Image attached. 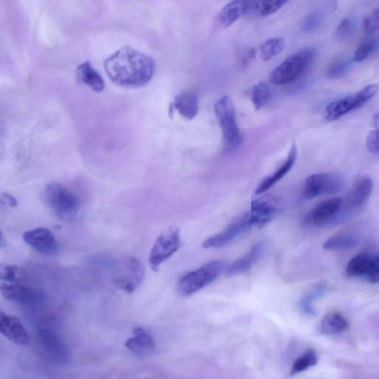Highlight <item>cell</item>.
<instances>
[{
	"label": "cell",
	"mask_w": 379,
	"mask_h": 379,
	"mask_svg": "<svg viewBox=\"0 0 379 379\" xmlns=\"http://www.w3.org/2000/svg\"><path fill=\"white\" fill-rule=\"evenodd\" d=\"M367 147L373 154L378 153V128L371 131L367 139Z\"/></svg>",
	"instance_id": "cell-38"
},
{
	"label": "cell",
	"mask_w": 379,
	"mask_h": 379,
	"mask_svg": "<svg viewBox=\"0 0 379 379\" xmlns=\"http://www.w3.org/2000/svg\"><path fill=\"white\" fill-rule=\"evenodd\" d=\"M348 328V321L339 312L326 314L319 324V332L326 336L344 332Z\"/></svg>",
	"instance_id": "cell-25"
},
{
	"label": "cell",
	"mask_w": 379,
	"mask_h": 379,
	"mask_svg": "<svg viewBox=\"0 0 379 379\" xmlns=\"http://www.w3.org/2000/svg\"><path fill=\"white\" fill-rule=\"evenodd\" d=\"M285 39L283 37H275L262 43L259 47L260 58L263 61H270L279 56L285 48Z\"/></svg>",
	"instance_id": "cell-27"
},
{
	"label": "cell",
	"mask_w": 379,
	"mask_h": 379,
	"mask_svg": "<svg viewBox=\"0 0 379 379\" xmlns=\"http://www.w3.org/2000/svg\"><path fill=\"white\" fill-rule=\"evenodd\" d=\"M44 196L48 206L57 213L72 215L79 209L78 198L60 183L54 182L49 184Z\"/></svg>",
	"instance_id": "cell-8"
},
{
	"label": "cell",
	"mask_w": 379,
	"mask_h": 379,
	"mask_svg": "<svg viewBox=\"0 0 379 379\" xmlns=\"http://www.w3.org/2000/svg\"><path fill=\"white\" fill-rule=\"evenodd\" d=\"M346 274L349 278H363L372 284L379 280V259L378 255L361 253L349 261Z\"/></svg>",
	"instance_id": "cell-10"
},
{
	"label": "cell",
	"mask_w": 379,
	"mask_h": 379,
	"mask_svg": "<svg viewBox=\"0 0 379 379\" xmlns=\"http://www.w3.org/2000/svg\"><path fill=\"white\" fill-rule=\"evenodd\" d=\"M27 276L25 271L18 266H0V280L18 283L25 280Z\"/></svg>",
	"instance_id": "cell-30"
},
{
	"label": "cell",
	"mask_w": 379,
	"mask_h": 379,
	"mask_svg": "<svg viewBox=\"0 0 379 379\" xmlns=\"http://www.w3.org/2000/svg\"><path fill=\"white\" fill-rule=\"evenodd\" d=\"M297 157V149L295 144H293L291 148L286 161L278 168L275 173L263 181L258 186L256 194H261L269 191V190L273 187L276 183H278L282 180L286 175L294 167Z\"/></svg>",
	"instance_id": "cell-20"
},
{
	"label": "cell",
	"mask_w": 379,
	"mask_h": 379,
	"mask_svg": "<svg viewBox=\"0 0 379 379\" xmlns=\"http://www.w3.org/2000/svg\"><path fill=\"white\" fill-rule=\"evenodd\" d=\"M360 241L357 233L346 230L337 233L325 242L323 247L327 251H344L354 249Z\"/></svg>",
	"instance_id": "cell-24"
},
{
	"label": "cell",
	"mask_w": 379,
	"mask_h": 379,
	"mask_svg": "<svg viewBox=\"0 0 379 379\" xmlns=\"http://www.w3.org/2000/svg\"><path fill=\"white\" fill-rule=\"evenodd\" d=\"M249 95L256 110H259L268 103L271 89L265 82H260L251 87Z\"/></svg>",
	"instance_id": "cell-28"
},
{
	"label": "cell",
	"mask_w": 379,
	"mask_h": 379,
	"mask_svg": "<svg viewBox=\"0 0 379 379\" xmlns=\"http://www.w3.org/2000/svg\"><path fill=\"white\" fill-rule=\"evenodd\" d=\"M340 198H332L320 202L305 216V223L316 227L330 224L337 220L342 207Z\"/></svg>",
	"instance_id": "cell-12"
},
{
	"label": "cell",
	"mask_w": 379,
	"mask_h": 379,
	"mask_svg": "<svg viewBox=\"0 0 379 379\" xmlns=\"http://www.w3.org/2000/svg\"><path fill=\"white\" fill-rule=\"evenodd\" d=\"M76 75L81 82L89 86L97 93H101L105 89V82L103 77L89 62H85L78 66L76 69Z\"/></svg>",
	"instance_id": "cell-23"
},
{
	"label": "cell",
	"mask_w": 379,
	"mask_h": 379,
	"mask_svg": "<svg viewBox=\"0 0 379 379\" xmlns=\"http://www.w3.org/2000/svg\"><path fill=\"white\" fill-rule=\"evenodd\" d=\"M373 189L372 180L368 177L356 179L346 199L348 211L359 210L367 203Z\"/></svg>",
	"instance_id": "cell-17"
},
{
	"label": "cell",
	"mask_w": 379,
	"mask_h": 379,
	"mask_svg": "<svg viewBox=\"0 0 379 379\" xmlns=\"http://www.w3.org/2000/svg\"><path fill=\"white\" fill-rule=\"evenodd\" d=\"M265 251V242H259L254 244L249 252L238 259L227 269L229 276L241 275L249 272L257 263Z\"/></svg>",
	"instance_id": "cell-19"
},
{
	"label": "cell",
	"mask_w": 379,
	"mask_h": 379,
	"mask_svg": "<svg viewBox=\"0 0 379 379\" xmlns=\"http://www.w3.org/2000/svg\"><path fill=\"white\" fill-rule=\"evenodd\" d=\"M182 245L180 230L170 228L165 230L156 240L149 256L152 269L157 271L163 262L176 253Z\"/></svg>",
	"instance_id": "cell-7"
},
{
	"label": "cell",
	"mask_w": 379,
	"mask_h": 379,
	"mask_svg": "<svg viewBox=\"0 0 379 379\" xmlns=\"http://www.w3.org/2000/svg\"><path fill=\"white\" fill-rule=\"evenodd\" d=\"M224 268L223 261L213 260L196 271L185 273L179 281V292L185 297L195 294L215 281Z\"/></svg>",
	"instance_id": "cell-3"
},
{
	"label": "cell",
	"mask_w": 379,
	"mask_h": 379,
	"mask_svg": "<svg viewBox=\"0 0 379 379\" xmlns=\"http://www.w3.org/2000/svg\"><path fill=\"white\" fill-rule=\"evenodd\" d=\"M251 228L249 213L244 214L232 220L223 231L204 242L202 247L204 249H221Z\"/></svg>",
	"instance_id": "cell-11"
},
{
	"label": "cell",
	"mask_w": 379,
	"mask_h": 379,
	"mask_svg": "<svg viewBox=\"0 0 379 379\" xmlns=\"http://www.w3.org/2000/svg\"><path fill=\"white\" fill-rule=\"evenodd\" d=\"M316 54L315 47H307L290 56L271 71L270 82L275 85H283L297 80L311 65Z\"/></svg>",
	"instance_id": "cell-2"
},
{
	"label": "cell",
	"mask_w": 379,
	"mask_h": 379,
	"mask_svg": "<svg viewBox=\"0 0 379 379\" xmlns=\"http://www.w3.org/2000/svg\"><path fill=\"white\" fill-rule=\"evenodd\" d=\"M24 242L37 252L45 255H54L58 250V242L53 233L46 228H39L26 231Z\"/></svg>",
	"instance_id": "cell-13"
},
{
	"label": "cell",
	"mask_w": 379,
	"mask_h": 379,
	"mask_svg": "<svg viewBox=\"0 0 379 379\" xmlns=\"http://www.w3.org/2000/svg\"><path fill=\"white\" fill-rule=\"evenodd\" d=\"M318 360L317 354L313 349H311V351L304 353L296 359L292 368H291L290 375H297L314 367L317 364Z\"/></svg>",
	"instance_id": "cell-31"
},
{
	"label": "cell",
	"mask_w": 379,
	"mask_h": 379,
	"mask_svg": "<svg viewBox=\"0 0 379 379\" xmlns=\"http://www.w3.org/2000/svg\"><path fill=\"white\" fill-rule=\"evenodd\" d=\"M378 85H371L363 89L346 97L332 101L326 108V119L335 121L343 116L366 105L378 92Z\"/></svg>",
	"instance_id": "cell-6"
},
{
	"label": "cell",
	"mask_w": 379,
	"mask_h": 379,
	"mask_svg": "<svg viewBox=\"0 0 379 379\" xmlns=\"http://www.w3.org/2000/svg\"><path fill=\"white\" fill-rule=\"evenodd\" d=\"M328 283L321 281L311 287L301 297L298 307L299 311L306 316H315L316 311L314 304L323 297L327 292Z\"/></svg>",
	"instance_id": "cell-21"
},
{
	"label": "cell",
	"mask_w": 379,
	"mask_h": 379,
	"mask_svg": "<svg viewBox=\"0 0 379 379\" xmlns=\"http://www.w3.org/2000/svg\"><path fill=\"white\" fill-rule=\"evenodd\" d=\"M290 0H258L255 8L259 17L265 18L278 11L285 6Z\"/></svg>",
	"instance_id": "cell-32"
},
{
	"label": "cell",
	"mask_w": 379,
	"mask_h": 379,
	"mask_svg": "<svg viewBox=\"0 0 379 379\" xmlns=\"http://www.w3.org/2000/svg\"><path fill=\"white\" fill-rule=\"evenodd\" d=\"M113 282L128 294L133 293L142 282L144 267L135 257H125L114 268Z\"/></svg>",
	"instance_id": "cell-5"
},
{
	"label": "cell",
	"mask_w": 379,
	"mask_h": 379,
	"mask_svg": "<svg viewBox=\"0 0 379 379\" xmlns=\"http://www.w3.org/2000/svg\"><path fill=\"white\" fill-rule=\"evenodd\" d=\"M344 180L337 174H313L305 180L303 194L305 198L336 194L341 191Z\"/></svg>",
	"instance_id": "cell-9"
},
{
	"label": "cell",
	"mask_w": 379,
	"mask_h": 379,
	"mask_svg": "<svg viewBox=\"0 0 379 379\" xmlns=\"http://www.w3.org/2000/svg\"><path fill=\"white\" fill-rule=\"evenodd\" d=\"M356 24L352 18H345L341 21L338 25L336 32H335V38L337 41H344L351 37L355 31Z\"/></svg>",
	"instance_id": "cell-34"
},
{
	"label": "cell",
	"mask_w": 379,
	"mask_h": 379,
	"mask_svg": "<svg viewBox=\"0 0 379 379\" xmlns=\"http://www.w3.org/2000/svg\"><path fill=\"white\" fill-rule=\"evenodd\" d=\"M0 293L5 299L17 303L27 302L33 297L30 288L15 282L0 284Z\"/></svg>",
	"instance_id": "cell-26"
},
{
	"label": "cell",
	"mask_w": 379,
	"mask_h": 379,
	"mask_svg": "<svg viewBox=\"0 0 379 379\" xmlns=\"http://www.w3.org/2000/svg\"><path fill=\"white\" fill-rule=\"evenodd\" d=\"M276 201L270 197L255 199L251 203L249 213L252 227H262L269 223L278 213Z\"/></svg>",
	"instance_id": "cell-15"
},
{
	"label": "cell",
	"mask_w": 379,
	"mask_h": 379,
	"mask_svg": "<svg viewBox=\"0 0 379 379\" xmlns=\"http://www.w3.org/2000/svg\"><path fill=\"white\" fill-rule=\"evenodd\" d=\"M351 61L348 58L343 56L335 60L329 66L327 75L331 79H337L343 76L348 70Z\"/></svg>",
	"instance_id": "cell-33"
},
{
	"label": "cell",
	"mask_w": 379,
	"mask_h": 379,
	"mask_svg": "<svg viewBox=\"0 0 379 379\" xmlns=\"http://www.w3.org/2000/svg\"><path fill=\"white\" fill-rule=\"evenodd\" d=\"M1 200L10 207H15L18 205L17 200L8 194H3Z\"/></svg>",
	"instance_id": "cell-39"
},
{
	"label": "cell",
	"mask_w": 379,
	"mask_h": 379,
	"mask_svg": "<svg viewBox=\"0 0 379 379\" xmlns=\"http://www.w3.org/2000/svg\"><path fill=\"white\" fill-rule=\"evenodd\" d=\"M0 333L19 345H26L30 341V337L20 319L2 311H0Z\"/></svg>",
	"instance_id": "cell-14"
},
{
	"label": "cell",
	"mask_w": 379,
	"mask_h": 379,
	"mask_svg": "<svg viewBox=\"0 0 379 379\" xmlns=\"http://www.w3.org/2000/svg\"><path fill=\"white\" fill-rule=\"evenodd\" d=\"M378 46V40L375 37L368 36L364 38L356 49L353 60L356 63H361L368 59V58L373 54Z\"/></svg>",
	"instance_id": "cell-29"
},
{
	"label": "cell",
	"mask_w": 379,
	"mask_h": 379,
	"mask_svg": "<svg viewBox=\"0 0 379 379\" xmlns=\"http://www.w3.org/2000/svg\"><path fill=\"white\" fill-rule=\"evenodd\" d=\"M253 0H232L218 13L216 21L220 28H228L251 8Z\"/></svg>",
	"instance_id": "cell-16"
},
{
	"label": "cell",
	"mask_w": 379,
	"mask_h": 379,
	"mask_svg": "<svg viewBox=\"0 0 379 379\" xmlns=\"http://www.w3.org/2000/svg\"><path fill=\"white\" fill-rule=\"evenodd\" d=\"M257 51L254 48L246 49L241 54L240 58V66L242 68L249 66L256 59Z\"/></svg>",
	"instance_id": "cell-37"
},
{
	"label": "cell",
	"mask_w": 379,
	"mask_h": 379,
	"mask_svg": "<svg viewBox=\"0 0 379 379\" xmlns=\"http://www.w3.org/2000/svg\"><path fill=\"white\" fill-rule=\"evenodd\" d=\"M125 347L137 356H148L156 347L151 333L142 328H137L135 330L133 337L127 340Z\"/></svg>",
	"instance_id": "cell-18"
},
{
	"label": "cell",
	"mask_w": 379,
	"mask_h": 379,
	"mask_svg": "<svg viewBox=\"0 0 379 379\" xmlns=\"http://www.w3.org/2000/svg\"><path fill=\"white\" fill-rule=\"evenodd\" d=\"M104 67L108 77L115 85L139 89L152 80L156 64L151 56L126 46L110 56Z\"/></svg>",
	"instance_id": "cell-1"
},
{
	"label": "cell",
	"mask_w": 379,
	"mask_h": 379,
	"mask_svg": "<svg viewBox=\"0 0 379 379\" xmlns=\"http://www.w3.org/2000/svg\"><path fill=\"white\" fill-rule=\"evenodd\" d=\"M378 9L376 8L363 20L364 30L368 36H372L378 30Z\"/></svg>",
	"instance_id": "cell-35"
},
{
	"label": "cell",
	"mask_w": 379,
	"mask_h": 379,
	"mask_svg": "<svg viewBox=\"0 0 379 379\" xmlns=\"http://www.w3.org/2000/svg\"><path fill=\"white\" fill-rule=\"evenodd\" d=\"M323 11H316L310 14V15L306 18L303 29L304 32H310L313 30L323 22L324 20Z\"/></svg>",
	"instance_id": "cell-36"
},
{
	"label": "cell",
	"mask_w": 379,
	"mask_h": 379,
	"mask_svg": "<svg viewBox=\"0 0 379 379\" xmlns=\"http://www.w3.org/2000/svg\"><path fill=\"white\" fill-rule=\"evenodd\" d=\"M214 111L222 129L226 148H237L242 142V135L237 123L235 108L230 98L224 96L218 99L214 106Z\"/></svg>",
	"instance_id": "cell-4"
},
{
	"label": "cell",
	"mask_w": 379,
	"mask_h": 379,
	"mask_svg": "<svg viewBox=\"0 0 379 379\" xmlns=\"http://www.w3.org/2000/svg\"><path fill=\"white\" fill-rule=\"evenodd\" d=\"M170 109L177 110L185 119L193 120L199 111L198 97L194 93H181L175 97Z\"/></svg>",
	"instance_id": "cell-22"
},
{
	"label": "cell",
	"mask_w": 379,
	"mask_h": 379,
	"mask_svg": "<svg viewBox=\"0 0 379 379\" xmlns=\"http://www.w3.org/2000/svg\"><path fill=\"white\" fill-rule=\"evenodd\" d=\"M4 244V239L2 235L1 230H0V247H2Z\"/></svg>",
	"instance_id": "cell-40"
}]
</instances>
